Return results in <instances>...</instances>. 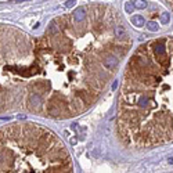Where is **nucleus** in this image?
Segmentation results:
<instances>
[{
    "mask_svg": "<svg viewBox=\"0 0 173 173\" xmlns=\"http://www.w3.org/2000/svg\"><path fill=\"white\" fill-rule=\"evenodd\" d=\"M168 1H169V3L172 4V9H173V0H168Z\"/></svg>",
    "mask_w": 173,
    "mask_h": 173,
    "instance_id": "nucleus-10",
    "label": "nucleus"
},
{
    "mask_svg": "<svg viewBox=\"0 0 173 173\" xmlns=\"http://www.w3.org/2000/svg\"><path fill=\"white\" fill-rule=\"evenodd\" d=\"M118 12L105 4L78 7L50 22L40 39L1 26V112L9 105L54 119L89 109L114 74L111 55H125L129 36L118 37Z\"/></svg>",
    "mask_w": 173,
    "mask_h": 173,
    "instance_id": "nucleus-1",
    "label": "nucleus"
},
{
    "mask_svg": "<svg viewBox=\"0 0 173 173\" xmlns=\"http://www.w3.org/2000/svg\"><path fill=\"white\" fill-rule=\"evenodd\" d=\"M161 22L162 24H169V14L168 12H163L161 15Z\"/></svg>",
    "mask_w": 173,
    "mask_h": 173,
    "instance_id": "nucleus-7",
    "label": "nucleus"
},
{
    "mask_svg": "<svg viewBox=\"0 0 173 173\" xmlns=\"http://www.w3.org/2000/svg\"><path fill=\"white\" fill-rule=\"evenodd\" d=\"M147 28H148V29H150L151 32H157L159 26H158V24H157V22L150 21V22H147Z\"/></svg>",
    "mask_w": 173,
    "mask_h": 173,
    "instance_id": "nucleus-5",
    "label": "nucleus"
},
{
    "mask_svg": "<svg viewBox=\"0 0 173 173\" xmlns=\"http://www.w3.org/2000/svg\"><path fill=\"white\" fill-rule=\"evenodd\" d=\"M74 4H75V1H74V0H69V1H66V3H65V6H66V7H72Z\"/></svg>",
    "mask_w": 173,
    "mask_h": 173,
    "instance_id": "nucleus-9",
    "label": "nucleus"
},
{
    "mask_svg": "<svg viewBox=\"0 0 173 173\" xmlns=\"http://www.w3.org/2000/svg\"><path fill=\"white\" fill-rule=\"evenodd\" d=\"M116 132L130 148L173 141V37L148 40L132 55L119 91Z\"/></svg>",
    "mask_w": 173,
    "mask_h": 173,
    "instance_id": "nucleus-2",
    "label": "nucleus"
},
{
    "mask_svg": "<svg viewBox=\"0 0 173 173\" xmlns=\"http://www.w3.org/2000/svg\"><path fill=\"white\" fill-rule=\"evenodd\" d=\"M72 169L69 152L51 130L32 122H15L1 128V173H68Z\"/></svg>",
    "mask_w": 173,
    "mask_h": 173,
    "instance_id": "nucleus-3",
    "label": "nucleus"
},
{
    "mask_svg": "<svg viewBox=\"0 0 173 173\" xmlns=\"http://www.w3.org/2000/svg\"><path fill=\"white\" fill-rule=\"evenodd\" d=\"M134 6H136L137 9H145V7H147V3H145V1H143V0H136Z\"/></svg>",
    "mask_w": 173,
    "mask_h": 173,
    "instance_id": "nucleus-6",
    "label": "nucleus"
},
{
    "mask_svg": "<svg viewBox=\"0 0 173 173\" xmlns=\"http://www.w3.org/2000/svg\"><path fill=\"white\" fill-rule=\"evenodd\" d=\"M125 10H126V12H133V4L132 3H125Z\"/></svg>",
    "mask_w": 173,
    "mask_h": 173,
    "instance_id": "nucleus-8",
    "label": "nucleus"
},
{
    "mask_svg": "<svg viewBox=\"0 0 173 173\" xmlns=\"http://www.w3.org/2000/svg\"><path fill=\"white\" fill-rule=\"evenodd\" d=\"M132 22H133V25H136L137 28H143V26L145 25V20H144L141 15H134V17L132 18Z\"/></svg>",
    "mask_w": 173,
    "mask_h": 173,
    "instance_id": "nucleus-4",
    "label": "nucleus"
}]
</instances>
